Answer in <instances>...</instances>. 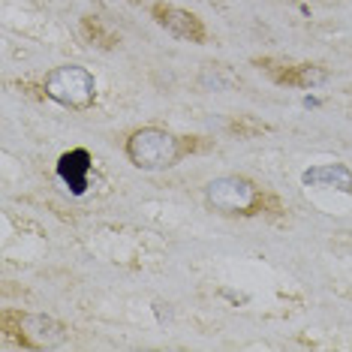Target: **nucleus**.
Wrapping results in <instances>:
<instances>
[{
    "instance_id": "20e7f679",
    "label": "nucleus",
    "mask_w": 352,
    "mask_h": 352,
    "mask_svg": "<svg viewBox=\"0 0 352 352\" xmlns=\"http://www.w3.org/2000/svg\"><path fill=\"white\" fill-rule=\"evenodd\" d=\"M87 172H91V154L85 148H76L58 160V175L73 196H82L87 190Z\"/></svg>"
},
{
    "instance_id": "f03ea898",
    "label": "nucleus",
    "mask_w": 352,
    "mask_h": 352,
    "mask_svg": "<svg viewBox=\"0 0 352 352\" xmlns=\"http://www.w3.org/2000/svg\"><path fill=\"white\" fill-rule=\"evenodd\" d=\"M126 154L139 169H163L178 157V142L163 130H139L126 145Z\"/></svg>"
},
{
    "instance_id": "7ed1b4c3",
    "label": "nucleus",
    "mask_w": 352,
    "mask_h": 352,
    "mask_svg": "<svg viewBox=\"0 0 352 352\" xmlns=\"http://www.w3.org/2000/svg\"><path fill=\"white\" fill-rule=\"evenodd\" d=\"M208 199L220 211H247L256 202V190L244 178H217L208 184Z\"/></svg>"
},
{
    "instance_id": "39448f33",
    "label": "nucleus",
    "mask_w": 352,
    "mask_h": 352,
    "mask_svg": "<svg viewBox=\"0 0 352 352\" xmlns=\"http://www.w3.org/2000/svg\"><path fill=\"white\" fill-rule=\"evenodd\" d=\"M301 184H307V187H331V190L352 193V172L343 163L314 166V169H307L301 175Z\"/></svg>"
},
{
    "instance_id": "6e6552de",
    "label": "nucleus",
    "mask_w": 352,
    "mask_h": 352,
    "mask_svg": "<svg viewBox=\"0 0 352 352\" xmlns=\"http://www.w3.org/2000/svg\"><path fill=\"white\" fill-rule=\"evenodd\" d=\"M304 106L314 109V106H319V100H316V97H304Z\"/></svg>"
},
{
    "instance_id": "423d86ee",
    "label": "nucleus",
    "mask_w": 352,
    "mask_h": 352,
    "mask_svg": "<svg viewBox=\"0 0 352 352\" xmlns=\"http://www.w3.org/2000/svg\"><path fill=\"white\" fill-rule=\"evenodd\" d=\"M157 15H160V25L169 30V34L181 36V39H193V43H202L205 30L199 25L196 15H190L184 10H160Z\"/></svg>"
},
{
    "instance_id": "f257e3e1",
    "label": "nucleus",
    "mask_w": 352,
    "mask_h": 352,
    "mask_svg": "<svg viewBox=\"0 0 352 352\" xmlns=\"http://www.w3.org/2000/svg\"><path fill=\"white\" fill-rule=\"evenodd\" d=\"M45 94L67 109H87L97 97V82L85 67H58L45 78Z\"/></svg>"
},
{
    "instance_id": "0eeeda50",
    "label": "nucleus",
    "mask_w": 352,
    "mask_h": 352,
    "mask_svg": "<svg viewBox=\"0 0 352 352\" xmlns=\"http://www.w3.org/2000/svg\"><path fill=\"white\" fill-rule=\"evenodd\" d=\"M25 322L36 328V331L25 328V338L34 343V346H54V343L63 340V325L52 322V319H45V316H25Z\"/></svg>"
}]
</instances>
